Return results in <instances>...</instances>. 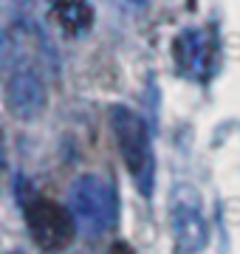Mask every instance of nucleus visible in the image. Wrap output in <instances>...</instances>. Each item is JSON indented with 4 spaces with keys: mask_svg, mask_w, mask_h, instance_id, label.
Returning <instances> with one entry per match:
<instances>
[{
    "mask_svg": "<svg viewBox=\"0 0 240 254\" xmlns=\"http://www.w3.org/2000/svg\"><path fill=\"white\" fill-rule=\"evenodd\" d=\"M26 226L31 240L43 252H62L74 243V218L71 212L51 198H34L26 203Z\"/></svg>",
    "mask_w": 240,
    "mask_h": 254,
    "instance_id": "f257e3e1",
    "label": "nucleus"
},
{
    "mask_svg": "<svg viewBox=\"0 0 240 254\" xmlns=\"http://www.w3.org/2000/svg\"><path fill=\"white\" fill-rule=\"evenodd\" d=\"M51 14L60 20L65 31H79V28L91 26L93 20L88 0H51Z\"/></svg>",
    "mask_w": 240,
    "mask_h": 254,
    "instance_id": "f03ea898",
    "label": "nucleus"
},
{
    "mask_svg": "<svg viewBox=\"0 0 240 254\" xmlns=\"http://www.w3.org/2000/svg\"><path fill=\"white\" fill-rule=\"evenodd\" d=\"M111 254H133V249L127 243H116V246H111Z\"/></svg>",
    "mask_w": 240,
    "mask_h": 254,
    "instance_id": "7ed1b4c3",
    "label": "nucleus"
}]
</instances>
